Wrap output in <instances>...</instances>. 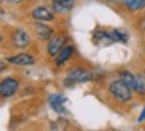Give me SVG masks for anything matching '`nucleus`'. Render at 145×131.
<instances>
[{"label":"nucleus","instance_id":"obj_1","mask_svg":"<svg viewBox=\"0 0 145 131\" xmlns=\"http://www.w3.org/2000/svg\"><path fill=\"white\" fill-rule=\"evenodd\" d=\"M109 92L117 102H128L131 98V87L125 83L123 80H116L109 84Z\"/></svg>","mask_w":145,"mask_h":131},{"label":"nucleus","instance_id":"obj_2","mask_svg":"<svg viewBox=\"0 0 145 131\" xmlns=\"http://www.w3.org/2000/svg\"><path fill=\"white\" fill-rule=\"evenodd\" d=\"M94 42L97 45H109V44L116 42L112 36V31H108V30H103V28H98V30L94 31Z\"/></svg>","mask_w":145,"mask_h":131},{"label":"nucleus","instance_id":"obj_3","mask_svg":"<svg viewBox=\"0 0 145 131\" xmlns=\"http://www.w3.org/2000/svg\"><path fill=\"white\" fill-rule=\"evenodd\" d=\"M17 87H19V83H17V80H14V78H7V80L2 81V86H0V94H2V97H11L14 92L17 90Z\"/></svg>","mask_w":145,"mask_h":131},{"label":"nucleus","instance_id":"obj_4","mask_svg":"<svg viewBox=\"0 0 145 131\" xmlns=\"http://www.w3.org/2000/svg\"><path fill=\"white\" fill-rule=\"evenodd\" d=\"M69 78L73 81V83H84V81H89L92 78L91 72L86 70V69H81V67H76V69H72L69 72Z\"/></svg>","mask_w":145,"mask_h":131},{"label":"nucleus","instance_id":"obj_5","mask_svg":"<svg viewBox=\"0 0 145 131\" xmlns=\"http://www.w3.org/2000/svg\"><path fill=\"white\" fill-rule=\"evenodd\" d=\"M8 62H11V64H14V66H33L35 64V58L27 55V53H20V55L8 58Z\"/></svg>","mask_w":145,"mask_h":131},{"label":"nucleus","instance_id":"obj_6","mask_svg":"<svg viewBox=\"0 0 145 131\" xmlns=\"http://www.w3.org/2000/svg\"><path fill=\"white\" fill-rule=\"evenodd\" d=\"M13 44L17 48H24L30 44V36L24 30H16L13 34Z\"/></svg>","mask_w":145,"mask_h":131},{"label":"nucleus","instance_id":"obj_7","mask_svg":"<svg viewBox=\"0 0 145 131\" xmlns=\"http://www.w3.org/2000/svg\"><path fill=\"white\" fill-rule=\"evenodd\" d=\"M64 42H66V37H64V36H61V34L55 36L53 39L50 41V44H48V53H50L52 56L58 55V53H59L61 50H63Z\"/></svg>","mask_w":145,"mask_h":131},{"label":"nucleus","instance_id":"obj_8","mask_svg":"<svg viewBox=\"0 0 145 131\" xmlns=\"http://www.w3.org/2000/svg\"><path fill=\"white\" fill-rule=\"evenodd\" d=\"M50 106L59 114H66V97L64 95H52L50 97Z\"/></svg>","mask_w":145,"mask_h":131},{"label":"nucleus","instance_id":"obj_9","mask_svg":"<svg viewBox=\"0 0 145 131\" xmlns=\"http://www.w3.org/2000/svg\"><path fill=\"white\" fill-rule=\"evenodd\" d=\"M73 53V47L72 45H67V47H63V50H61L59 53L56 55V59H55V64L56 66H63L64 62L67 61V59L72 56Z\"/></svg>","mask_w":145,"mask_h":131},{"label":"nucleus","instance_id":"obj_10","mask_svg":"<svg viewBox=\"0 0 145 131\" xmlns=\"http://www.w3.org/2000/svg\"><path fill=\"white\" fill-rule=\"evenodd\" d=\"M75 2L73 0H53V8L58 12H67L73 8Z\"/></svg>","mask_w":145,"mask_h":131},{"label":"nucleus","instance_id":"obj_11","mask_svg":"<svg viewBox=\"0 0 145 131\" xmlns=\"http://www.w3.org/2000/svg\"><path fill=\"white\" fill-rule=\"evenodd\" d=\"M33 17L38 19V20H52L53 19V14L48 11L45 6H39L33 11Z\"/></svg>","mask_w":145,"mask_h":131},{"label":"nucleus","instance_id":"obj_12","mask_svg":"<svg viewBox=\"0 0 145 131\" xmlns=\"http://www.w3.org/2000/svg\"><path fill=\"white\" fill-rule=\"evenodd\" d=\"M36 34L39 36V39H50L52 34H53V31H52V28L47 27V25L38 24L36 25Z\"/></svg>","mask_w":145,"mask_h":131},{"label":"nucleus","instance_id":"obj_13","mask_svg":"<svg viewBox=\"0 0 145 131\" xmlns=\"http://www.w3.org/2000/svg\"><path fill=\"white\" fill-rule=\"evenodd\" d=\"M128 11H137L145 6V0H123Z\"/></svg>","mask_w":145,"mask_h":131},{"label":"nucleus","instance_id":"obj_14","mask_svg":"<svg viewBox=\"0 0 145 131\" xmlns=\"http://www.w3.org/2000/svg\"><path fill=\"white\" fill-rule=\"evenodd\" d=\"M134 90L140 95L145 94V73H137L136 75V87Z\"/></svg>","mask_w":145,"mask_h":131},{"label":"nucleus","instance_id":"obj_15","mask_svg":"<svg viewBox=\"0 0 145 131\" xmlns=\"http://www.w3.org/2000/svg\"><path fill=\"white\" fill-rule=\"evenodd\" d=\"M120 80L125 81L131 89H134V87H136V75H133L131 72H126V70L120 72Z\"/></svg>","mask_w":145,"mask_h":131},{"label":"nucleus","instance_id":"obj_16","mask_svg":"<svg viewBox=\"0 0 145 131\" xmlns=\"http://www.w3.org/2000/svg\"><path fill=\"white\" fill-rule=\"evenodd\" d=\"M112 31V36L116 41H120V42H126L128 41V33L122 28H116V30H111Z\"/></svg>","mask_w":145,"mask_h":131},{"label":"nucleus","instance_id":"obj_17","mask_svg":"<svg viewBox=\"0 0 145 131\" xmlns=\"http://www.w3.org/2000/svg\"><path fill=\"white\" fill-rule=\"evenodd\" d=\"M137 120H139V122H144V120H145V108L142 109V112H140V115H139Z\"/></svg>","mask_w":145,"mask_h":131},{"label":"nucleus","instance_id":"obj_18","mask_svg":"<svg viewBox=\"0 0 145 131\" xmlns=\"http://www.w3.org/2000/svg\"><path fill=\"white\" fill-rule=\"evenodd\" d=\"M8 2H11V3H20V2H24V0H8Z\"/></svg>","mask_w":145,"mask_h":131}]
</instances>
